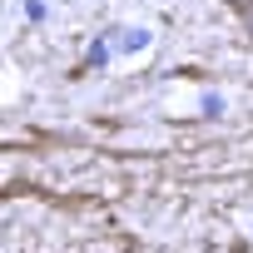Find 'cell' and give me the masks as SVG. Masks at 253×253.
Instances as JSON below:
<instances>
[{"mask_svg":"<svg viewBox=\"0 0 253 253\" xmlns=\"http://www.w3.org/2000/svg\"><path fill=\"white\" fill-rule=\"evenodd\" d=\"M238 15L248 20V30H253V5H238Z\"/></svg>","mask_w":253,"mask_h":253,"instance_id":"obj_1","label":"cell"}]
</instances>
